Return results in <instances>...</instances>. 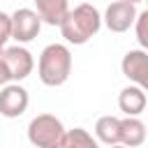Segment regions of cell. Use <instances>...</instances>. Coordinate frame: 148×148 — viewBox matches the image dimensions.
<instances>
[{
  "instance_id": "cell-1",
  "label": "cell",
  "mask_w": 148,
  "mask_h": 148,
  "mask_svg": "<svg viewBox=\"0 0 148 148\" xmlns=\"http://www.w3.org/2000/svg\"><path fill=\"white\" fill-rule=\"evenodd\" d=\"M58 28H60V35L65 37L67 44L81 46V44L90 42L99 32V28H102V14L90 2H81L74 9L67 12V16L62 18V23Z\"/></svg>"
},
{
  "instance_id": "cell-2",
  "label": "cell",
  "mask_w": 148,
  "mask_h": 148,
  "mask_svg": "<svg viewBox=\"0 0 148 148\" xmlns=\"http://www.w3.org/2000/svg\"><path fill=\"white\" fill-rule=\"evenodd\" d=\"M37 74L39 81L49 88L62 86L72 74V51L65 44H49L42 49L37 60Z\"/></svg>"
},
{
  "instance_id": "cell-3",
  "label": "cell",
  "mask_w": 148,
  "mask_h": 148,
  "mask_svg": "<svg viewBox=\"0 0 148 148\" xmlns=\"http://www.w3.org/2000/svg\"><path fill=\"white\" fill-rule=\"evenodd\" d=\"M65 125L53 113H39L28 123V141L35 148H60Z\"/></svg>"
},
{
  "instance_id": "cell-4",
  "label": "cell",
  "mask_w": 148,
  "mask_h": 148,
  "mask_svg": "<svg viewBox=\"0 0 148 148\" xmlns=\"http://www.w3.org/2000/svg\"><path fill=\"white\" fill-rule=\"evenodd\" d=\"M28 104H30V95L21 83L9 81V83L0 86V116L18 118L25 113Z\"/></svg>"
},
{
  "instance_id": "cell-5",
  "label": "cell",
  "mask_w": 148,
  "mask_h": 148,
  "mask_svg": "<svg viewBox=\"0 0 148 148\" xmlns=\"http://www.w3.org/2000/svg\"><path fill=\"white\" fill-rule=\"evenodd\" d=\"M9 18H12V39H16L18 44L32 42L42 30V18L37 16L35 9L21 7V9L12 12Z\"/></svg>"
},
{
  "instance_id": "cell-6",
  "label": "cell",
  "mask_w": 148,
  "mask_h": 148,
  "mask_svg": "<svg viewBox=\"0 0 148 148\" xmlns=\"http://www.w3.org/2000/svg\"><path fill=\"white\" fill-rule=\"evenodd\" d=\"M136 5H132V2H127V0H113L109 7H106V12H104V16H102V23L111 30V32H127L130 28H132V23H134V18H136Z\"/></svg>"
},
{
  "instance_id": "cell-7",
  "label": "cell",
  "mask_w": 148,
  "mask_h": 148,
  "mask_svg": "<svg viewBox=\"0 0 148 148\" xmlns=\"http://www.w3.org/2000/svg\"><path fill=\"white\" fill-rule=\"evenodd\" d=\"M2 60H5V65H7V69H9V76H12V81H23V79H28L30 74H32V69H35V58H32V53L25 49V46H21V44H16V46H9V49H2Z\"/></svg>"
},
{
  "instance_id": "cell-8",
  "label": "cell",
  "mask_w": 148,
  "mask_h": 148,
  "mask_svg": "<svg viewBox=\"0 0 148 148\" xmlns=\"http://www.w3.org/2000/svg\"><path fill=\"white\" fill-rule=\"evenodd\" d=\"M123 76H127L134 86L146 88L148 86V53L146 49H132L120 60Z\"/></svg>"
},
{
  "instance_id": "cell-9",
  "label": "cell",
  "mask_w": 148,
  "mask_h": 148,
  "mask_svg": "<svg viewBox=\"0 0 148 148\" xmlns=\"http://www.w3.org/2000/svg\"><path fill=\"white\" fill-rule=\"evenodd\" d=\"M146 104L148 97H146V88L141 86H127L118 95V106L125 116H141L146 111Z\"/></svg>"
},
{
  "instance_id": "cell-10",
  "label": "cell",
  "mask_w": 148,
  "mask_h": 148,
  "mask_svg": "<svg viewBox=\"0 0 148 148\" xmlns=\"http://www.w3.org/2000/svg\"><path fill=\"white\" fill-rule=\"evenodd\" d=\"M120 143L127 148H139L146 143V123L139 116L120 118Z\"/></svg>"
},
{
  "instance_id": "cell-11",
  "label": "cell",
  "mask_w": 148,
  "mask_h": 148,
  "mask_svg": "<svg viewBox=\"0 0 148 148\" xmlns=\"http://www.w3.org/2000/svg\"><path fill=\"white\" fill-rule=\"evenodd\" d=\"M37 7V16L46 25H60L69 12V0H32Z\"/></svg>"
},
{
  "instance_id": "cell-12",
  "label": "cell",
  "mask_w": 148,
  "mask_h": 148,
  "mask_svg": "<svg viewBox=\"0 0 148 148\" xmlns=\"http://www.w3.org/2000/svg\"><path fill=\"white\" fill-rule=\"evenodd\" d=\"M95 139L104 146L120 143V118L116 116H102L95 123Z\"/></svg>"
},
{
  "instance_id": "cell-13",
  "label": "cell",
  "mask_w": 148,
  "mask_h": 148,
  "mask_svg": "<svg viewBox=\"0 0 148 148\" xmlns=\"http://www.w3.org/2000/svg\"><path fill=\"white\" fill-rule=\"evenodd\" d=\"M60 148H99V141L83 127H72L65 130L62 136V146Z\"/></svg>"
},
{
  "instance_id": "cell-14",
  "label": "cell",
  "mask_w": 148,
  "mask_h": 148,
  "mask_svg": "<svg viewBox=\"0 0 148 148\" xmlns=\"http://www.w3.org/2000/svg\"><path fill=\"white\" fill-rule=\"evenodd\" d=\"M146 18H148V12H139L136 18H134V23H132L134 30H136V39H139L141 49L148 46V37H146Z\"/></svg>"
},
{
  "instance_id": "cell-15",
  "label": "cell",
  "mask_w": 148,
  "mask_h": 148,
  "mask_svg": "<svg viewBox=\"0 0 148 148\" xmlns=\"http://www.w3.org/2000/svg\"><path fill=\"white\" fill-rule=\"evenodd\" d=\"M7 39H12V18H9V14L0 12V44L5 46Z\"/></svg>"
},
{
  "instance_id": "cell-16",
  "label": "cell",
  "mask_w": 148,
  "mask_h": 148,
  "mask_svg": "<svg viewBox=\"0 0 148 148\" xmlns=\"http://www.w3.org/2000/svg\"><path fill=\"white\" fill-rule=\"evenodd\" d=\"M9 81H12L9 69H7V65H5V60H2V56H0V86H5V83H9Z\"/></svg>"
},
{
  "instance_id": "cell-17",
  "label": "cell",
  "mask_w": 148,
  "mask_h": 148,
  "mask_svg": "<svg viewBox=\"0 0 148 148\" xmlns=\"http://www.w3.org/2000/svg\"><path fill=\"white\" fill-rule=\"evenodd\" d=\"M109 148H127V146H123V143H113V146H109Z\"/></svg>"
},
{
  "instance_id": "cell-18",
  "label": "cell",
  "mask_w": 148,
  "mask_h": 148,
  "mask_svg": "<svg viewBox=\"0 0 148 148\" xmlns=\"http://www.w3.org/2000/svg\"><path fill=\"white\" fill-rule=\"evenodd\" d=\"M127 2H132V5H139V2H141V0H127Z\"/></svg>"
},
{
  "instance_id": "cell-19",
  "label": "cell",
  "mask_w": 148,
  "mask_h": 148,
  "mask_svg": "<svg viewBox=\"0 0 148 148\" xmlns=\"http://www.w3.org/2000/svg\"><path fill=\"white\" fill-rule=\"evenodd\" d=\"M2 49H5V46H2V44H0V56H2Z\"/></svg>"
}]
</instances>
